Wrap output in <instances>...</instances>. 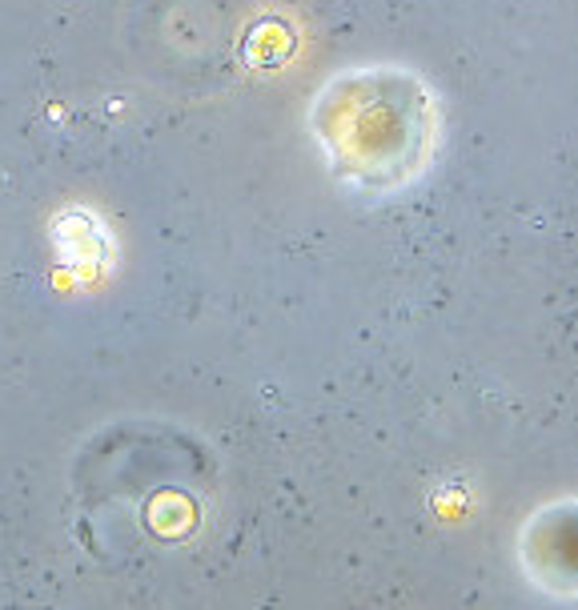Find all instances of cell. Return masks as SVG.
Instances as JSON below:
<instances>
[{
    "instance_id": "1",
    "label": "cell",
    "mask_w": 578,
    "mask_h": 610,
    "mask_svg": "<svg viewBox=\"0 0 578 610\" xmlns=\"http://www.w3.org/2000/svg\"><path fill=\"white\" fill-rule=\"evenodd\" d=\"M310 133L342 185L394 193L418 181L434 157L438 101L410 69H346L314 97Z\"/></svg>"
}]
</instances>
